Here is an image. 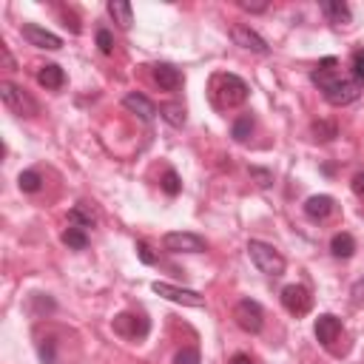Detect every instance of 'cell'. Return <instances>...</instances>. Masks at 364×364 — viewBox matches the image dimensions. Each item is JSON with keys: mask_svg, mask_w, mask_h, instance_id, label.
<instances>
[{"mask_svg": "<svg viewBox=\"0 0 364 364\" xmlns=\"http://www.w3.org/2000/svg\"><path fill=\"white\" fill-rule=\"evenodd\" d=\"M353 77H355V82L364 85V48H358L353 54Z\"/></svg>", "mask_w": 364, "mask_h": 364, "instance_id": "f1b7e54d", "label": "cell"}, {"mask_svg": "<svg viewBox=\"0 0 364 364\" xmlns=\"http://www.w3.org/2000/svg\"><path fill=\"white\" fill-rule=\"evenodd\" d=\"M0 100H3V105H6L11 114H17V117H37V114H40L37 100H34L26 88H20V85H14V82H9V80L0 82Z\"/></svg>", "mask_w": 364, "mask_h": 364, "instance_id": "277c9868", "label": "cell"}, {"mask_svg": "<svg viewBox=\"0 0 364 364\" xmlns=\"http://www.w3.org/2000/svg\"><path fill=\"white\" fill-rule=\"evenodd\" d=\"M151 287H154V293H159L168 301H176V304H185V307H205V296L196 293V290L176 287V284H168V282H154Z\"/></svg>", "mask_w": 364, "mask_h": 364, "instance_id": "52a82bcc", "label": "cell"}, {"mask_svg": "<svg viewBox=\"0 0 364 364\" xmlns=\"http://www.w3.org/2000/svg\"><path fill=\"white\" fill-rule=\"evenodd\" d=\"M247 256H250V262L264 273V276H282L284 273V256L273 247V245H267V242H259V239H250L247 242Z\"/></svg>", "mask_w": 364, "mask_h": 364, "instance_id": "3957f363", "label": "cell"}, {"mask_svg": "<svg viewBox=\"0 0 364 364\" xmlns=\"http://www.w3.org/2000/svg\"><path fill=\"white\" fill-rule=\"evenodd\" d=\"M37 82H40L46 91H57V88H63L65 74H63V68H60V65L46 63V65H40V68H37Z\"/></svg>", "mask_w": 364, "mask_h": 364, "instance_id": "2e32d148", "label": "cell"}, {"mask_svg": "<svg viewBox=\"0 0 364 364\" xmlns=\"http://www.w3.org/2000/svg\"><path fill=\"white\" fill-rule=\"evenodd\" d=\"M151 330L148 318L145 316H136V313H119L114 316V333L125 336V338H145Z\"/></svg>", "mask_w": 364, "mask_h": 364, "instance_id": "9c48e42d", "label": "cell"}, {"mask_svg": "<svg viewBox=\"0 0 364 364\" xmlns=\"http://www.w3.org/2000/svg\"><path fill=\"white\" fill-rule=\"evenodd\" d=\"M173 364H199V350L196 347H182L173 358Z\"/></svg>", "mask_w": 364, "mask_h": 364, "instance_id": "4316f807", "label": "cell"}, {"mask_svg": "<svg viewBox=\"0 0 364 364\" xmlns=\"http://www.w3.org/2000/svg\"><path fill=\"white\" fill-rule=\"evenodd\" d=\"M353 193L364 199V171H358V173L353 176Z\"/></svg>", "mask_w": 364, "mask_h": 364, "instance_id": "1f68e13d", "label": "cell"}, {"mask_svg": "<svg viewBox=\"0 0 364 364\" xmlns=\"http://www.w3.org/2000/svg\"><path fill=\"white\" fill-rule=\"evenodd\" d=\"M230 37H233L236 46H242V48H247V51H256V54H267V51H270V46L264 43V37H262L259 31H253L250 26H245V23H236V26L230 28Z\"/></svg>", "mask_w": 364, "mask_h": 364, "instance_id": "30bf717a", "label": "cell"}, {"mask_svg": "<svg viewBox=\"0 0 364 364\" xmlns=\"http://www.w3.org/2000/svg\"><path fill=\"white\" fill-rule=\"evenodd\" d=\"M247 82L236 74H216L210 82V97L216 102V108H236L247 100Z\"/></svg>", "mask_w": 364, "mask_h": 364, "instance_id": "7a4b0ae2", "label": "cell"}, {"mask_svg": "<svg viewBox=\"0 0 364 364\" xmlns=\"http://www.w3.org/2000/svg\"><path fill=\"white\" fill-rule=\"evenodd\" d=\"M136 253H139V259H142L145 264H154V262H156V256L151 253V247H148L145 242H139V245H136Z\"/></svg>", "mask_w": 364, "mask_h": 364, "instance_id": "4dcf8cb0", "label": "cell"}, {"mask_svg": "<svg viewBox=\"0 0 364 364\" xmlns=\"http://www.w3.org/2000/svg\"><path fill=\"white\" fill-rule=\"evenodd\" d=\"M330 250H333L336 259H350L355 253V239L350 233H336L330 239Z\"/></svg>", "mask_w": 364, "mask_h": 364, "instance_id": "ffe728a7", "label": "cell"}, {"mask_svg": "<svg viewBox=\"0 0 364 364\" xmlns=\"http://www.w3.org/2000/svg\"><path fill=\"white\" fill-rule=\"evenodd\" d=\"M63 242L68 245V247H74V250H85L88 247V233L82 230V228H65L63 230Z\"/></svg>", "mask_w": 364, "mask_h": 364, "instance_id": "7402d4cb", "label": "cell"}, {"mask_svg": "<svg viewBox=\"0 0 364 364\" xmlns=\"http://www.w3.org/2000/svg\"><path fill=\"white\" fill-rule=\"evenodd\" d=\"M282 304H284V310L290 313V316H307L310 313V307H313V296H310V290L307 287H301V284H287V287H282Z\"/></svg>", "mask_w": 364, "mask_h": 364, "instance_id": "ba28073f", "label": "cell"}, {"mask_svg": "<svg viewBox=\"0 0 364 364\" xmlns=\"http://www.w3.org/2000/svg\"><path fill=\"white\" fill-rule=\"evenodd\" d=\"M230 364H253V361H250V355H245V353H236V355L230 358Z\"/></svg>", "mask_w": 364, "mask_h": 364, "instance_id": "d590c367", "label": "cell"}, {"mask_svg": "<svg viewBox=\"0 0 364 364\" xmlns=\"http://www.w3.org/2000/svg\"><path fill=\"white\" fill-rule=\"evenodd\" d=\"M338 333H341V321H338L333 313H321V316L316 318V338H318L324 347H330Z\"/></svg>", "mask_w": 364, "mask_h": 364, "instance_id": "4fadbf2b", "label": "cell"}, {"mask_svg": "<svg viewBox=\"0 0 364 364\" xmlns=\"http://www.w3.org/2000/svg\"><path fill=\"white\" fill-rule=\"evenodd\" d=\"M250 176H256L262 188H264V185H270V173H267V171H262V168H250Z\"/></svg>", "mask_w": 364, "mask_h": 364, "instance_id": "d6a6232c", "label": "cell"}, {"mask_svg": "<svg viewBox=\"0 0 364 364\" xmlns=\"http://www.w3.org/2000/svg\"><path fill=\"white\" fill-rule=\"evenodd\" d=\"M313 134H316V139H321V142H330V139L336 136V122L318 119V122H313Z\"/></svg>", "mask_w": 364, "mask_h": 364, "instance_id": "484cf974", "label": "cell"}, {"mask_svg": "<svg viewBox=\"0 0 364 364\" xmlns=\"http://www.w3.org/2000/svg\"><path fill=\"white\" fill-rule=\"evenodd\" d=\"M159 185H162V191H165L168 196H176V193L182 191V182H179V173H176V171H165Z\"/></svg>", "mask_w": 364, "mask_h": 364, "instance_id": "d4e9b609", "label": "cell"}, {"mask_svg": "<svg viewBox=\"0 0 364 364\" xmlns=\"http://www.w3.org/2000/svg\"><path fill=\"white\" fill-rule=\"evenodd\" d=\"M333 210H336V199H333V196H327V193L310 196V199L304 202V213H307V219H313V222L327 219Z\"/></svg>", "mask_w": 364, "mask_h": 364, "instance_id": "7c38bea8", "label": "cell"}, {"mask_svg": "<svg viewBox=\"0 0 364 364\" xmlns=\"http://www.w3.org/2000/svg\"><path fill=\"white\" fill-rule=\"evenodd\" d=\"M0 54H3V65H6L9 71H14V57L9 54V48H6V43H0Z\"/></svg>", "mask_w": 364, "mask_h": 364, "instance_id": "836d02e7", "label": "cell"}, {"mask_svg": "<svg viewBox=\"0 0 364 364\" xmlns=\"http://www.w3.org/2000/svg\"><path fill=\"white\" fill-rule=\"evenodd\" d=\"M97 46H100L102 54H111V51H114V37H111L108 28H100V31H97Z\"/></svg>", "mask_w": 364, "mask_h": 364, "instance_id": "83f0119b", "label": "cell"}, {"mask_svg": "<svg viewBox=\"0 0 364 364\" xmlns=\"http://www.w3.org/2000/svg\"><path fill=\"white\" fill-rule=\"evenodd\" d=\"M159 117H162L165 122H171L173 128H182V125H185V108H182L179 102H165V105H159Z\"/></svg>", "mask_w": 364, "mask_h": 364, "instance_id": "44dd1931", "label": "cell"}, {"mask_svg": "<svg viewBox=\"0 0 364 364\" xmlns=\"http://www.w3.org/2000/svg\"><path fill=\"white\" fill-rule=\"evenodd\" d=\"M336 65H338L336 57H324V60L318 63V68L310 74V80L321 88V94H324V100H327L330 105H350L353 100H358L361 82H355V77L338 74Z\"/></svg>", "mask_w": 364, "mask_h": 364, "instance_id": "6da1fadb", "label": "cell"}, {"mask_svg": "<svg viewBox=\"0 0 364 364\" xmlns=\"http://www.w3.org/2000/svg\"><path fill=\"white\" fill-rule=\"evenodd\" d=\"M239 9H245V11H250V14H259V11L267 9V3H264V0H239Z\"/></svg>", "mask_w": 364, "mask_h": 364, "instance_id": "f546056e", "label": "cell"}, {"mask_svg": "<svg viewBox=\"0 0 364 364\" xmlns=\"http://www.w3.org/2000/svg\"><path fill=\"white\" fill-rule=\"evenodd\" d=\"M233 318H236V324H239L245 333H259L262 324H264V310H262L259 301L242 299V301L233 307Z\"/></svg>", "mask_w": 364, "mask_h": 364, "instance_id": "8992f818", "label": "cell"}, {"mask_svg": "<svg viewBox=\"0 0 364 364\" xmlns=\"http://www.w3.org/2000/svg\"><path fill=\"white\" fill-rule=\"evenodd\" d=\"M40 173L37 171H23L20 176H17V185H20V191H26V193H34V191H40Z\"/></svg>", "mask_w": 364, "mask_h": 364, "instance_id": "cb8c5ba5", "label": "cell"}, {"mask_svg": "<svg viewBox=\"0 0 364 364\" xmlns=\"http://www.w3.org/2000/svg\"><path fill=\"white\" fill-rule=\"evenodd\" d=\"M162 247L171 250V253H202L208 245L199 233H191V230H171L162 236Z\"/></svg>", "mask_w": 364, "mask_h": 364, "instance_id": "5b68a950", "label": "cell"}, {"mask_svg": "<svg viewBox=\"0 0 364 364\" xmlns=\"http://www.w3.org/2000/svg\"><path fill=\"white\" fill-rule=\"evenodd\" d=\"M68 222L74 225V228H91L94 222H97V216H94V210H91V205H85V202H80V205H74L71 210H68Z\"/></svg>", "mask_w": 364, "mask_h": 364, "instance_id": "d6986e66", "label": "cell"}, {"mask_svg": "<svg viewBox=\"0 0 364 364\" xmlns=\"http://www.w3.org/2000/svg\"><path fill=\"white\" fill-rule=\"evenodd\" d=\"M154 80H156V85H159L162 91H176V88L182 85V74H179V68H173L171 63H156V65H154Z\"/></svg>", "mask_w": 364, "mask_h": 364, "instance_id": "5bb4252c", "label": "cell"}, {"mask_svg": "<svg viewBox=\"0 0 364 364\" xmlns=\"http://www.w3.org/2000/svg\"><path fill=\"white\" fill-rule=\"evenodd\" d=\"M23 37L31 43V46H37V48H48V51H57L60 46H63V40L54 34V31H48V28H43V26H37V23H23Z\"/></svg>", "mask_w": 364, "mask_h": 364, "instance_id": "8fae6325", "label": "cell"}, {"mask_svg": "<svg viewBox=\"0 0 364 364\" xmlns=\"http://www.w3.org/2000/svg\"><path fill=\"white\" fill-rule=\"evenodd\" d=\"M122 105H125L128 111H134L139 119H145V122H151V119L156 117V105H154L148 97H142V94H125Z\"/></svg>", "mask_w": 364, "mask_h": 364, "instance_id": "9a60e30c", "label": "cell"}, {"mask_svg": "<svg viewBox=\"0 0 364 364\" xmlns=\"http://www.w3.org/2000/svg\"><path fill=\"white\" fill-rule=\"evenodd\" d=\"M321 11H324L327 20L336 23V26H347V23L353 20V11H350V6H347L344 0H321Z\"/></svg>", "mask_w": 364, "mask_h": 364, "instance_id": "e0dca14e", "label": "cell"}, {"mask_svg": "<svg viewBox=\"0 0 364 364\" xmlns=\"http://www.w3.org/2000/svg\"><path fill=\"white\" fill-rule=\"evenodd\" d=\"M108 14H111L114 23H119L122 28H131V23H134V9H131V3H125V0H111V3H108Z\"/></svg>", "mask_w": 364, "mask_h": 364, "instance_id": "ac0fdd59", "label": "cell"}, {"mask_svg": "<svg viewBox=\"0 0 364 364\" xmlns=\"http://www.w3.org/2000/svg\"><path fill=\"white\" fill-rule=\"evenodd\" d=\"M353 299H355V301H364V276L353 284Z\"/></svg>", "mask_w": 364, "mask_h": 364, "instance_id": "e575fe53", "label": "cell"}, {"mask_svg": "<svg viewBox=\"0 0 364 364\" xmlns=\"http://www.w3.org/2000/svg\"><path fill=\"white\" fill-rule=\"evenodd\" d=\"M250 131H253V117H250V114H242V117L233 122V139L245 142V139L250 136Z\"/></svg>", "mask_w": 364, "mask_h": 364, "instance_id": "603a6c76", "label": "cell"}]
</instances>
